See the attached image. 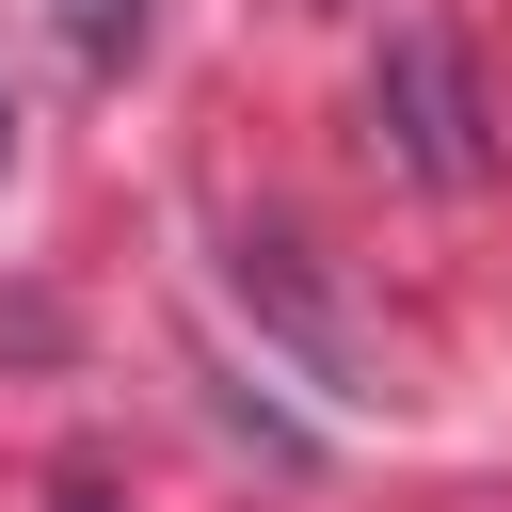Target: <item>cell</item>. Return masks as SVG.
<instances>
[{
	"label": "cell",
	"instance_id": "6da1fadb",
	"mask_svg": "<svg viewBox=\"0 0 512 512\" xmlns=\"http://www.w3.org/2000/svg\"><path fill=\"white\" fill-rule=\"evenodd\" d=\"M368 128H384V160L416 176V192H480L496 176V112H480V80H464V48L432 32V16H400L384 32V64H368Z\"/></svg>",
	"mask_w": 512,
	"mask_h": 512
},
{
	"label": "cell",
	"instance_id": "7a4b0ae2",
	"mask_svg": "<svg viewBox=\"0 0 512 512\" xmlns=\"http://www.w3.org/2000/svg\"><path fill=\"white\" fill-rule=\"evenodd\" d=\"M64 32H80V64H128L144 48V0H64Z\"/></svg>",
	"mask_w": 512,
	"mask_h": 512
},
{
	"label": "cell",
	"instance_id": "3957f363",
	"mask_svg": "<svg viewBox=\"0 0 512 512\" xmlns=\"http://www.w3.org/2000/svg\"><path fill=\"white\" fill-rule=\"evenodd\" d=\"M48 512H128V496H112V480H64V496H48Z\"/></svg>",
	"mask_w": 512,
	"mask_h": 512
},
{
	"label": "cell",
	"instance_id": "277c9868",
	"mask_svg": "<svg viewBox=\"0 0 512 512\" xmlns=\"http://www.w3.org/2000/svg\"><path fill=\"white\" fill-rule=\"evenodd\" d=\"M0 144H16V112H0Z\"/></svg>",
	"mask_w": 512,
	"mask_h": 512
}]
</instances>
